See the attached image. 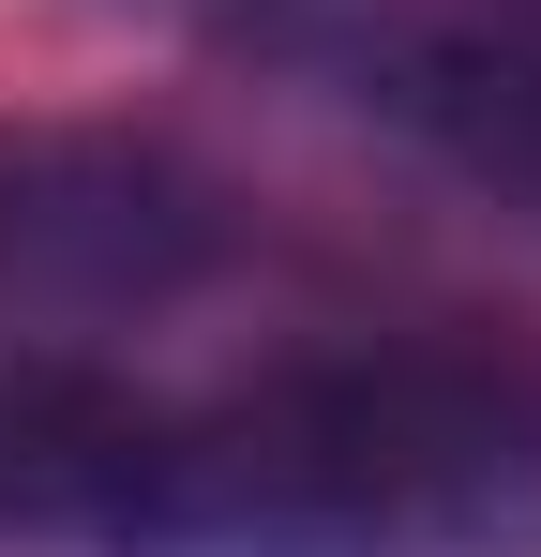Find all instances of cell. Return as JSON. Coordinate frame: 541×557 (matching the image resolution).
<instances>
[{
    "mask_svg": "<svg viewBox=\"0 0 541 557\" xmlns=\"http://www.w3.org/2000/svg\"><path fill=\"white\" fill-rule=\"evenodd\" d=\"M241 257V211L151 136H0V332H151Z\"/></svg>",
    "mask_w": 541,
    "mask_h": 557,
    "instance_id": "obj_3",
    "label": "cell"
},
{
    "mask_svg": "<svg viewBox=\"0 0 541 557\" xmlns=\"http://www.w3.org/2000/svg\"><path fill=\"white\" fill-rule=\"evenodd\" d=\"M0 557H541V362L361 332L166 392L0 332Z\"/></svg>",
    "mask_w": 541,
    "mask_h": 557,
    "instance_id": "obj_1",
    "label": "cell"
},
{
    "mask_svg": "<svg viewBox=\"0 0 541 557\" xmlns=\"http://www.w3.org/2000/svg\"><path fill=\"white\" fill-rule=\"evenodd\" d=\"M541 242V0H166Z\"/></svg>",
    "mask_w": 541,
    "mask_h": 557,
    "instance_id": "obj_2",
    "label": "cell"
}]
</instances>
